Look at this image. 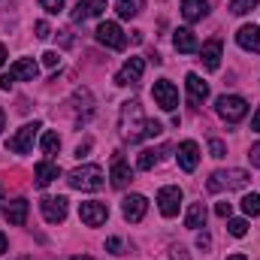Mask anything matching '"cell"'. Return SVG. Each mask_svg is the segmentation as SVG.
Here are the masks:
<instances>
[{"label":"cell","mask_w":260,"mask_h":260,"mask_svg":"<svg viewBox=\"0 0 260 260\" xmlns=\"http://www.w3.org/2000/svg\"><path fill=\"white\" fill-rule=\"evenodd\" d=\"M145 209H148V200L142 194H130V197H124V203H121V215H124V221H130V224L142 221V218H145Z\"/></svg>","instance_id":"cell-10"},{"label":"cell","mask_w":260,"mask_h":260,"mask_svg":"<svg viewBox=\"0 0 260 260\" xmlns=\"http://www.w3.org/2000/svg\"><path fill=\"white\" fill-rule=\"evenodd\" d=\"M40 209H43V218L49 224H61L67 218V197H46L40 203Z\"/></svg>","instance_id":"cell-11"},{"label":"cell","mask_w":260,"mask_h":260,"mask_svg":"<svg viewBox=\"0 0 260 260\" xmlns=\"http://www.w3.org/2000/svg\"><path fill=\"white\" fill-rule=\"evenodd\" d=\"M182 15H185V21H203L209 15V3L206 0H182Z\"/></svg>","instance_id":"cell-20"},{"label":"cell","mask_w":260,"mask_h":260,"mask_svg":"<svg viewBox=\"0 0 260 260\" xmlns=\"http://www.w3.org/2000/svg\"><path fill=\"white\" fill-rule=\"evenodd\" d=\"M79 218H82V224H88V227H100V224H106L109 209H106L103 203H97V200H88V203L79 206Z\"/></svg>","instance_id":"cell-9"},{"label":"cell","mask_w":260,"mask_h":260,"mask_svg":"<svg viewBox=\"0 0 260 260\" xmlns=\"http://www.w3.org/2000/svg\"><path fill=\"white\" fill-rule=\"evenodd\" d=\"M236 43L245 49V52H257L260 55V27L257 24H242L236 30Z\"/></svg>","instance_id":"cell-15"},{"label":"cell","mask_w":260,"mask_h":260,"mask_svg":"<svg viewBox=\"0 0 260 260\" xmlns=\"http://www.w3.org/2000/svg\"><path fill=\"white\" fill-rule=\"evenodd\" d=\"M197 245H200V248H209V245H212L209 233H200V236H197Z\"/></svg>","instance_id":"cell-36"},{"label":"cell","mask_w":260,"mask_h":260,"mask_svg":"<svg viewBox=\"0 0 260 260\" xmlns=\"http://www.w3.org/2000/svg\"><path fill=\"white\" fill-rule=\"evenodd\" d=\"M179 167L185 170V173H194L197 164H200V145H197L194 139H185L182 145H179Z\"/></svg>","instance_id":"cell-12"},{"label":"cell","mask_w":260,"mask_h":260,"mask_svg":"<svg viewBox=\"0 0 260 260\" xmlns=\"http://www.w3.org/2000/svg\"><path fill=\"white\" fill-rule=\"evenodd\" d=\"M179 206H182V188L176 185H167L157 191V209L164 218H176L179 215Z\"/></svg>","instance_id":"cell-6"},{"label":"cell","mask_w":260,"mask_h":260,"mask_svg":"<svg viewBox=\"0 0 260 260\" xmlns=\"http://www.w3.org/2000/svg\"><path fill=\"white\" fill-rule=\"evenodd\" d=\"M142 73H145V61H142V58H130L127 64L118 70L115 85H133V82H139V79H142Z\"/></svg>","instance_id":"cell-13"},{"label":"cell","mask_w":260,"mask_h":260,"mask_svg":"<svg viewBox=\"0 0 260 260\" xmlns=\"http://www.w3.org/2000/svg\"><path fill=\"white\" fill-rule=\"evenodd\" d=\"M6 245H9V242H6V236H3V233H0V254H3V251H6Z\"/></svg>","instance_id":"cell-40"},{"label":"cell","mask_w":260,"mask_h":260,"mask_svg":"<svg viewBox=\"0 0 260 260\" xmlns=\"http://www.w3.org/2000/svg\"><path fill=\"white\" fill-rule=\"evenodd\" d=\"M248 157H251V167H260V145L251 148V154H248Z\"/></svg>","instance_id":"cell-38"},{"label":"cell","mask_w":260,"mask_h":260,"mask_svg":"<svg viewBox=\"0 0 260 260\" xmlns=\"http://www.w3.org/2000/svg\"><path fill=\"white\" fill-rule=\"evenodd\" d=\"M106 251H112V254H121V239H106Z\"/></svg>","instance_id":"cell-33"},{"label":"cell","mask_w":260,"mask_h":260,"mask_svg":"<svg viewBox=\"0 0 260 260\" xmlns=\"http://www.w3.org/2000/svg\"><path fill=\"white\" fill-rule=\"evenodd\" d=\"M185 85H188V97H191V103H203V100L209 97V85H206L197 73H188Z\"/></svg>","instance_id":"cell-21"},{"label":"cell","mask_w":260,"mask_h":260,"mask_svg":"<svg viewBox=\"0 0 260 260\" xmlns=\"http://www.w3.org/2000/svg\"><path fill=\"white\" fill-rule=\"evenodd\" d=\"M215 109H218V115L227 121V124H236V121H242L245 115H248V103L242 100V97H236V94H224V97H218V103H215Z\"/></svg>","instance_id":"cell-4"},{"label":"cell","mask_w":260,"mask_h":260,"mask_svg":"<svg viewBox=\"0 0 260 260\" xmlns=\"http://www.w3.org/2000/svg\"><path fill=\"white\" fill-rule=\"evenodd\" d=\"M0 203H3V188H0Z\"/></svg>","instance_id":"cell-45"},{"label":"cell","mask_w":260,"mask_h":260,"mask_svg":"<svg viewBox=\"0 0 260 260\" xmlns=\"http://www.w3.org/2000/svg\"><path fill=\"white\" fill-rule=\"evenodd\" d=\"M40 148H43V154H58V148H61V136H58L55 130L43 133V139H40Z\"/></svg>","instance_id":"cell-26"},{"label":"cell","mask_w":260,"mask_h":260,"mask_svg":"<svg viewBox=\"0 0 260 260\" xmlns=\"http://www.w3.org/2000/svg\"><path fill=\"white\" fill-rule=\"evenodd\" d=\"M248 185V173L245 170H218V173H212V179L206 182V188L212 191V194H218V191H239V188H245Z\"/></svg>","instance_id":"cell-2"},{"label":"cell","mask_w":260,"mask_h":260,"mask_svg":"<svg viewBox=\"0 0 260 260\" xmlns=\"http://www.w3.org/2000/svg\"><path fill=\"white\" fill-rule=\"evenodd\" d=\"M251 130L260 133V106H257V112H254V118H251Z\"/></svg>","instance_id":"cell-39"},{"label":"cell","mask_w":260,"mask_h":260,"mask_svg":"<svg viewBox=\"0 0 260 260\" xmlns=\"http://www.w3.org/2000/svg\"><path fill=\"white\" fill-rule=\"evenodd\" d=\"M215 212H218L221 218H230V212H233V206H230V203H218V206H215Z\"/></svg>","instance_id":"cell-35"},{"label":"cell","mask_w":260,"mask_h":260,"mask_svg":"<svg viewBox=\"0 0 260 260\" xmlns=\"http://www.w3.org/2000/svg\"><path fill=\"white\" fill-rule=\"evenodd\" d=\"M37 133H40V121H34V124H24V127L18 130L15 136H9L6 148H9V151H15V154H27V151L34 148V139H37Z\"/></svg>","instance_id":"cell-5"},{"label":"cell","mask_w":260,"mask_h":260,"mask_svg":"<svg viewBox=\"0 0 260 260\" xmlns=\"http://www.w3.org/2000/svg\"><path fill=\"white\" fill-rule=\"evenodd\" d=\"M73 260H91V257H73Z\"/></svg>","instance_id":"cell-44"},{"label":"cell","mask_w":260,"mask_h":260,"mask_svg":"<svg viewBox=\"0 0 260 260\" xmlns=\"http://www.w3.org/2000/svg\"><path fill=\"white\" fill-rule=\"evenodd\" d=\"M173 260H191V257H188V251L179 245V248H173Z\"/></svg>","instance_id":"cell-37"},{"label":"cell","mask_w":260,"mask_h":260,"mask_svg":"<svg viewBox=\"0 0 260 260\" xmlns=\"http://www.w3.org/2000/svg\"><path fill=\"white\" fill-rule=\"evenodd\" d=\"M109 179H112V188H118V191H124V188H127L130 182H133V173H130V167L124 164V157H118V154H115Z\"/></svg>","instance_id":"cell-17"},{"label":"cell","mask_w":260,"mask_h":260,"mask_svg":"<svg viewBox=\"0 0 260 260\" xmlns=\"http://www.w3.org/2000/svg\"><path fill=\"white\" fill-rule=\"evenodd\" d=\"M106 12V0H79L73 9V21H85V18H97Z\"/></svg>","instance_id":"cell-14"},{"label":"cell","mask_w":260,"mask_h":260,"mask_svg":"<svg viewBox=\"0 0 260 260\" xmlns=\"http://www.w3.org/2000/svg\"><path fill=\"white\" fill-rule=\"evenodd\" d=\"M139 9H142V0H118V6H115L118 18H136Z\"/></svg>","instance_id":"cell-25"},{"label":"cell","mask_w":260,"mask_h":260,"mask_svg":"<svg viewBox=\"0 0 260 260\" xmlns=\"http://www.w3.org/2000/svg\"><path fill=\"white\" fill-rule=\"evenodd\" d=\"M37 37H40V40H49V37H52V27H49L46 21H37Z\"/></svg>","instance_id":"cell-32"},{"label":"cell","mask_w":260,"mask_h":260,"mask_svg":"<svg viewBox=\"0 0 260 260\" xmlns=\"http://www.w3.org/2000/svg\"><path fill=\"white\" fill-rule=\"evenodd\" d=\"M173 46L182 52V55H191V52H197L200 46H197V37L191 27H179L176 34H173Z\"/></svg>","instance_id":"cell-19"},{"label":"cell","mask_w":260,"mask_h":260,"mask_svg":"<svg viewBox=\"0 0 260 260\" xmlns=\"http://www.w3.org/2000/svg\"><path fill=\"white\" fill-rule=\"evenodd\" d=\"M151 94H154V103H157L160 109H167V112H173V109L179 106V88H176L173 82H167V79L154 82Z\"/></svg>","instance_id":"cell-7"},{"label":"cell","mask_w":260,"mask_h":260,"mask_svg":"<svg viewBox=\"0 0 260 260\" xmlns=\"http://www.w3.org/2000/svg\"><path fill=\"white\" fill-rule=\"evenodd\" d=\"M257 6V0H230V12L233 15H245V12H251Z\"/></svg>","instance_id":"cell-28"},{"label":"cell","mask_w":260,"mask_h":260,"mask_svg":"<svg viewBox=\"0 0 260 260\" xmlns=\"http://www.w3.org/2000/svg\"><path fill=\"white\" fill-rule=\"evenodd\" d=\"M227 230H230V236H245L248 233V221L245 218H230Z\"/></svg>","instance_id":"cell-29"},{"label":"cell","mask_w":260,"mask_h":260,"mask_svg":"<svg viewBox=\"0 0 260 260\" xmlns=\"http://www.w3.org/2000/svg\"><path fill=\"white\" fill-rule=\"evenodd\" d=\"M3 61H6V49H3V43H0V67H3Z\"/></svg>","instance_id":"cell-41"},{"label":"cell","mask_w":260,"mask_h":260,"mask_svg":"<svg viewBox=\"0 0 260 260\" xmlns=\"http://www.w3.org/2000/svg\"><path fill=\"white\" fill-rule=\"evenodd\" d=\"M70 188L76 191H100L103 188V170L94 167V164H85V167H76L70 176H67Z\"/></svg>","instance_id":"cell-1"},{"label":"cell","mask_w":260,"mask_h":260,"mask_svg":"<svg viewBox=\"0 0 260 260\" xmlns=\"http://www.w3.org/2000/svg\"><path fill=\"white\" fill-rule=\"evenodd\" d=\"M164 151H167V148H142L139 157H136V167H139V170H151V167L160 160Z\"/></svg>","instance_id":"cell-24"},{"label":"cell","mask_w":260,"mask_h":260,"mask_svg":"<svg viewBox=\"0 0 260 260\" xmlns=\"http://www.w3.org/2000/svg\"><path fill=\"white\" fill-rule=\"evenodd\" d=\"M40 3H43V9L52 12V15H58V12L64 9V0H40Z\"/></svg>","instance_id":"cell-31"},{"label":"cell","mask_w":260,"mask_h":260,"mask_svg":"<svg viewBox=\"0 0 260 260\" xmlns=\"http://www.w3.org/2000/svg\"><path fill=\"white\" fill-rule=\"evenodd\" d=\"M209 154H212V157H224V154H227V145H224L221 139H209Z\"/></svg>","instance_id":"cell-30"},{"label":"cell","mask_w":260,"mask_h":260,"mask_svg":"<svg viewBox=\"0 0 260 260\" xmlns=\"http://www.w3.org/2000/svg\"><path fill=\"white\" fill-rule=\"evenodd\" d=\"M221 52H224V46H221V40H209L203 49H200V61L206 70H218L221 67Z\"/></svg>","instance_id":"cell-16"},{"label":"cell","mask_w":260,"mask_h":260,"mask_svg":"<svg viewBox=\"0 0 260 260\" xmlns=\"http://www.w3.org/2000/svg\"><path fill=\"white\" fill-rule=\"evenodd\" d=\"M58 61H61V58H58V52H46V55H43V64H46V67H58Z\"/></svg>","instance_id":"cell-34"},{"label":"cell","mask_w":260,"mask_h":260,"mask_svg":"<svg viewBox=\"0 0 260 260\" xmlns=\"http://www.w3.org/2000/svg\"><path fill=\"white\" fill-rule=\"evenodd\" d=\"M203 224H206V206H203V203H191V209H188V215H185V227L200 230Z\"/></svg>","instance_id":"cell-23"},{"label":"cell","mask_w":260,"mask_h":260,"mask_svg":"<svg viewBox=\"0 0 260 260\" xmlns=\"http://www.w3.org/2000/svg\"><path fill=\"white\" fill-rule=\"evenodd\" d=\"M3 215H6V221H9V224L21 227V224L27 221V200H21V197H18V200H12V203L6 206V212H3Z\"/></svg>","instance_id":"cell-22"},{"label":"cell","mask_w":260,"mask_h":260,"mask_svg":"<svg viewBox=\"0 0 260 260\" xmlns=\"http://www.w3.org/2000/svg\"><path fill=\"white\" fill-rule=\"evenodd\" d=\"M242 212L248 218H257L260 215V194H245L242 197Z\"/></svg>","instance_id":"cell-27"},{"label":"cell","mask_w":260,"mask_h":260,"mask_svg":"<svg viewBox=\"0 0 260 260\" xmlns=\"http://www.w3.org/2000/svg\"><path fill=\"white\" fill-rule=\"evenodd\" d=\"M3 124H6V115H3V109H0V130H3Z\"/></svg>","instance_id":"cell-43"},{"label":"cell","mask_w":260,"mask_h":260,"mask_svg":"<svg viewBox=\"0 0 260 260\" xmlns=\"http://www.w3.org/2000/svg\"><path fill=\"white\" fill-rule=\"evenodd\" d=\"M97 40H100L103 46L115 49V52H121V49L127 46V37H124V30H121L115 21H103V24L97 27Z\"/></svg>","instance_id":"cell-8"},{"label":"cell","mask_w":260,"mask_h":260,"mask_svg":"<svg viewBox=\"0 0 260 260\" xmlns=\"http://www.w3.org/2000/svg\"><path fill=\"white\" fill-rule=\"evenodd\" d=\"M40 76V64L34 61V58H18L15 64L9 67V73L6 76H0V88L3 91H9V85L12 82H34Z\"/></svg>","instance_id":"cell-3"},{"label":"cell","mask_w":260,"mask_h":260,"mask_svg":"<svg viewBox=\"0 0 260 260\" xmlns=\"http://www.w3.org/2000/svg\"><path fill=\"white\" fill-rule=\"evenodd\" d=\"M227 260H245V254H230Z\"/></svg>","instance_id":"cell-42"},{"label":"cell","mask_w":260,"mask_h":260,"mask_svg":"<svg viewBox=\"0 0 260 260\" xmlns=\"http://www.w3.org/2000/svg\"><path fill=\"white\" fill-rule=\"evenodd\" d=\"M34 176H37V188H49V185L61 176V170H58V164H52V160H40L37 170H34Z\"/></svg>","instance_id":"cell-18"}]
</instances>
